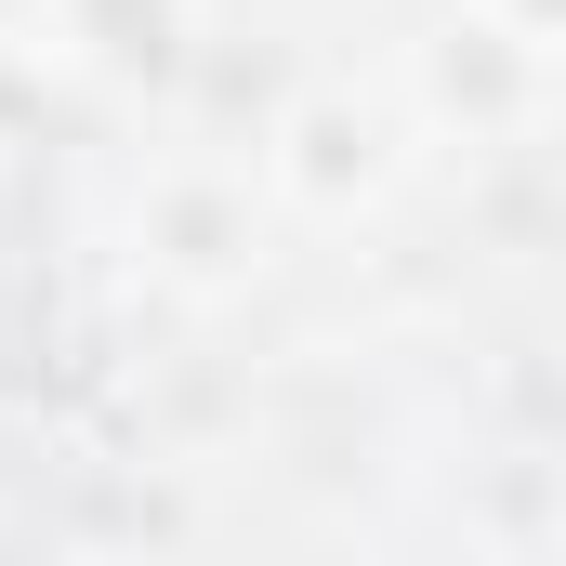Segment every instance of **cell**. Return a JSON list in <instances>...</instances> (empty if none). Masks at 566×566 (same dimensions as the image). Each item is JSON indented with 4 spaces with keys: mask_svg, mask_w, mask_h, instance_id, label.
<instances>
[{
    "mask_svg": "<svg viewBox=\"0 0 566 566\" xmlns=\"http://www.w3.org/2000/svg\"><path fill=\"white\" fill-rule=\"evenodd\" d=\"M409 106L396 93H369V80H343V66H316V80H290L277 119H264V198H277V224H369L396 185H409Z\"/></svg>",
    "mask_w": 566,
    "mask_h": 566,
    "instance_id": "obj_1",
    "label": "cell"
},
{
    "mask_svg": "<svg viewBox=\"0 0 566 566\" xmlns=\"http://www.w3.org/2000/svg\"><path fill=\"white\" fill-rule=\"evenodd\" d=\"M133 264L171 303H238L277 264V198L251 158H158L133 198Z\"/></svg>",
    "mask_w": 566,
    "mask_h": 566,
    "instance_id": "obj_2",
    "label": "cell"
},
{
    "mask_svg": "<svg viewBox=\"0 0 566 566\" xmlns=\"http://www.w3.org/2000/svg\"><path fill=\"white\" fill-rule=\"evenodd\" d=\"M541 106H554V40H541V13L461 0L422 53H409V133L514 145V133H541Z\"/></svg>",
    "mask_w": 566,
    "mask_h": 566,
    "instance_id": "obj_3",
    "label": "cell"
},
{
    "mask_svg": "<svg viewBox=\"0 0 566 566\" xmlns=\"http://www.w3.org/2000/svg\"><path fill=\"white\" fill-rule=\"evenodd\" d=\"M53 53L145 106L198 66V0H53Z\"/></svg>",
    "mask_w": 566,
    "mask_h": 566,
    "instance_id": "obj_4",
    "label": "cell"
}]
</instances>
